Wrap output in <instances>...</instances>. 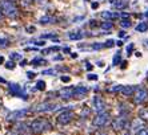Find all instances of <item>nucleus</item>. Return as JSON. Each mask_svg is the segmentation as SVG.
<instances>
[{
    "mask_svg": "<svg viewBox=\"0 0 148 135\" xmlns=\"http://www.w3.org/2000/svg\"><path fill=\"white\" fill-rule=\"evenodd\" d=\"M97 66H104V64H103V61H99V62H97Z\"/></svg>",
    "mask_w": 148,
    "mask_h": 135,
    "instance_id": "43",
    "label": "nucleus"
},
{
    "mask_svg": "<svg viewBox=\"0 0 148 135\" xmlns=\"http://www.w3.org/2000/svg\"><path fill=\"white\" fill-rule=\"evenodd\" d=\"M10 45V41L7 38H1L0 37V48H7Z\"/></svg>",
    "mask_w": 148,
    "mask_h": 135,
    "instance_id": "24",
    "label": "nucleus"
},
{
    "mask_svg": "<svg viewBox=\"0 0 148 135\" xmlns=\"http://www.w3.org/2000/svg\"><path fill=\"white\" fill-rule=\"evenodd\" d=\"M44 89H45V82L38 81V84H36V90H44Z\"/></svg>",
    "mask_w": 148,
    "mask_h": 135,
    "instance_id": "25",
    "label": "nucleus"
},
{
    "mask_svg": "<svg viewBox=\"0 0 148 135\" xmlns=\"http://www.w3.org/2000/svg\"><path fill=\"white\" fill-rule=\"evenodd\" d=\"M55 17L51 16V15H44V16H41L40 17V24L41 25H48V24H52V23H55Z\"/></svg>",
    "mask_w": 148,
    "mask_h": 135,
    "instance_id": "15",
    "label": "nucleus"
},
{
    "mask_svg": "<svg viewBox=\"0 0 148 135\" xmlns=\"http://www.w3.org/2000/svg\"><path fill=\"white\" fill-rule=\"evenodd\" d=\"M108 121H110V114L107 111H101V113H97V115L93 118L92 125L95 127H103V126L107 125Z\"/></svg>",
    "mask_w": 148,
    "mask_h": 135,
    "instance_id": "4",
    "label": "nucleus"
},
{
    "mask_svg": "<svg viewBox=\"0 0 148 135\" xmlns=\"http://www.w3.org/2000/svg\"><path fill=\"white\" fill-rule=\"evenodd\" d=\"M8 90H10V93L12 95H15V97L23 98V99H28L27 94L23 91V89H21L20 85L14 84V82H10V84H8Z\"/></svg>",
    "mask_w": 148,
    "mask_h": 135,
    "instance_id": "6",
    "label": "nucleus"
},
{
    "mask_svg": "<svg viewBox=\"0 0 148 135\" xmlns=\"http://www.w3.org/2000/svg\"><path fill=\"white\" fill-rule=\"evenodd\" d=\"M60 106L58 103H48V102H44V103H39L36 107H35V111L38 113H51V111H56L59 110Z\"/></svg>",
    "mask_w": 148,
    "mask_h": 135,
    "instance_id": "5",
    "label": "nucleus"
},
{
    "mask_svg": "<svg viewBox=\"0 0 148 135\" xmlns=\"http://www.w3.org/2000/svg\"><path fill=\"white\" fill-rule=\"evenodd\" d=\"M20 65H23V66H24V65H27V61L23 60V61H21V64H20Z\"/></svg>",
    "mask_w": 148,
    "mask_h": 135,
    "instance_id": "46",
    "label": "nucleus"
},
{
    "mask_svg": "<svg viewBox=\"0 0 148 135\" xmlns=\"http://www.w3.org/2000/svg\"><path fill=\"white\" fill-rule=\"evenodd\" d=\"M116 44H117V45H119V47H121V45H123V43H121V41H120V40H119V41H117V43H116Z\"/></svg>",
    "mask_w": 148,
    "mask_h": 135,
    "instance_id": "48",
    "label": "nucleus"
},
{
    "mask_svg": "<svg viewBox=\"0 0 148 135\" xmlns=\"http://www.w3.org/2000/svg\"><path fill=\"white\" fill-rule=\"evenodd\" d=\"M93 109H95L96 113H101L106 110V102H104L100 97H97V95L93 97Z\"/></svg>",
    "mask_w": 148,
    "mask_h": 135,
    "instance_id": "10",
    "label": "nucleus"
},
{
    "mask_svg": "<svg viewBox=\"0 0 148 135\" xmlns=\"http://www.w3.org/2000/svg\"><path fill=\"white\" fill-rule=\"evenodd\" d=\"M147 29H148V24L144 23V21H143V23H140L138 27H136V30H138V32H145Z\"/></svg>",
    "mask_w": 148,
    "mask_h": 135,
    "instance_id": "21",
    "label": "nucleus"
},
{
    "mask_svg": "<svg viewBox=\"0 0 148 135\" xmlns=\"http://www.w3.org/2000/svg\"><path fill=\"white\" fill-rule=\"evenodd\" d=\"M29 109H20V110H15V111H11L7 117V121H17V119H21L23 117L28 114Z\"/></svg>",
    "mask_w": 148,
    "mask_h": 135,
    "instance_id": "8",
    "label": "nucleus"
},
{
    "mask_svg": "<svg viewBox=\"0 0 148 135\" xmlns=\"http://www.w3.org/2000/svg\"><path fill=\"white\" fill-rule=\"evenodd\" d=\"M147 47H148V41H147Z\"/></svg>",
    "mask_w": 148,
    "mask_h": 135,
    "instance_id": "50",
    "label": "nucleus"
},
{
    "mask_svg": "<svg viewBox=\"0 0 148 135\" xmlns=\"http://www.w3.org/2000/svg\"><path fill=\"white\" fill-rule=\"evenodd\" d=\"M11 1H15V0H11Z\"/></svg>",
    "mask_w": 148,
    "mask_h": 135,
    "instance_id": "51",
    "label": "nucleus"
},
{
    "mask_svg": "<svg viewBox=\"0 0 148 135\" xmlns=\"http://www.w3.org/2000/svg\"><path fill=\"white\" fill-rule=\"evenodd\" d=\"M144 127V122L141 121V118L140 119H136V121L134 122V123H132V128H134V130H140V128H143Z\"/></svg>",
    "mask_w": 148,
    "mask_h": 135,
    "instance_id": "18",
    "label": "nucleus"
},
{
    "mask_svg": "<svg viewBox=\"0 0 148 135\" xmlns=\"http://www.w3.org/2000/svg\"><path fill=\"white\" fill-rule=\"evenodd\" d=\"M101 17L103 19H106V20H114V19H117L119 17V14H116V12H111V11H104V12H101Z\"/></svg>",
    "mask_w": 148,
    "mask_h": 135,
    "instance_id": "14",
    "label": "nucleus"
},
{
    "mask_svg": "<svg viewBox=\"0 0 148 135\" xmlns=\"http://www.w3.org/2000/svg\"><path fill=\"white\" fill-rule=\"evenodd\" d=\"M120 60H121V57H120V53H119V52H117L116 54H115L114 56V60H112V65H117L119 64V62H120Z\"/></svg>",
    "mask_w": 148,
    "mask_h": 135,
    "instance_id": "23",
    "label": "nucleus"
},
{
    "mask_svg": "<svg viewBox=\"0 0 148 135\" xmlns=\"http://www.w3.org/2000/svg\"><path fill=\"white\" fill-rule=\"evenodd\" d=\"M148 98V90L145 88H136L134 93V102L136 105H141L147 101Z\"/></svg>",
    "mask_w": 148,
    "mask_h": 135,
    "instance_id": "3",
    "label": "nucleus"
},
{
    "mask_svg": "<svg viewBox=\"0 0 148 135\" xmlns=\"http://www.w3.org/2000/svg\"><path fill=\"white\" fill-rule=\"evenodd\" d=\"M59 97L62 99H71L73 98V88L72 86H67V88H63L58 91Z\"/></svg>",
    "mask_w": 148,
    "mask_h": 135,
    "instance_id": "9",
    "label": "nucleus"
},
{
    "mask_svg": "<svg viewBox=\"0 0 148 135\" xmlns=\"http://www.w3.org/2000/svg\"><path fill=\"white\" fill-rule=\"evenodd\" d=\"M0 82H1V84H5V80H4V78H1V77H0Z\"/></svg>",
    "mask_w": 148,
    "mask_h": 135,
    "instance_id": "47",
    "label": "nucleus"
},
{
    "mask_svg": "<svg viewBox=\"0 0 148 135\" xmlns=\"http://www.w3.org/2000/svg\"><path fill=\"white\" fill-rule=\"evenodd\" d=\"M68 37L71 40H82L84 37V33H83L82 30H73V32H69L68 33Z\"/></svg>",
    "mask_w": 148,
    "mask_h": 135,
    "instance_id": "16",
    "label": "nucleus"
},
{
    "mask_svg": "<svg viewBox=\"0 0 148 135\" xmlns=\"http://www.w3.org/2000/svg\"><path fill=\"white\" fill-rule=\"evenodd\" d=\"M87 93H88V89L86 86H76V88H73V97L76 98H83Z\"/></svg>",
    "mask_w": 148,
    "mask_h": 135,
    "instance_id": "11",
    "label": "nucleus"
},
{
    "mask_svg": "<svg viewBox=\"0 0 148 135\" xmlns=\"http://www.w3.org/2000/svg\"><path fill=\"white\" fill-rule=\"evenodd\" d=\"M135 90H136V88L135 86H132V85H125V86H123L120 90V93L123 95H125V97H130V95H134Z\"/></svg>",
    "mask_w": 148,
    "mask_h": 135,
    "instance_id": "13",
    "label": "nucleus"
},
{
    "mask_svg": "<svg viewBox=\"0 0 148 135\" xmlns=\"http://www.w3.org/2000/svg\"><path fill=\"white\" fill-rule=\"evenodd\" d=\"M0 11H1L3 15H5L7 17H11V19H15L19 15L17 7L11 0H0Z\"/></svg>",
    "mask_w": 148,
    "mask_h": 135,
    "instance_id": "1",
    "label": "nucleus"
},
{
    "mask_svg": "<svg viewBox=\"0 0 148 135\" xmlns=\"http://www.w3.org/2000/svg\"><path fill=\"white\" fill-rule=\"evenodd\" d=\"M140 118L141 119H148V109L140 110Z\"/></svg>",
    "mask_w": 148,
    "mask_h": 135,
    "instance_id": "29",
    "label": "nucleus"
},
{
    "mask_svg": "<svg viewBox=\"0 0 148 135\" xmlns=\"http://www.w3.org/2000/svg\"><path fill=\"white\" fill-rule=\"evenodd\" d=\"M43 74L53 76V74H55V70H53V69H48V70H44V72H43Z\"/></svg>",
    "mask_w": 148,
    "mask_h": 135,
    "instance_id": "34",
    "label": "nucleus"
},
{
    "mask_svg": "<svg viewBox=\"0 0 148 135\" xmlns=\"http://www.w3.org/2000/svg\"><path fill=\"white\" fill-rule=\"evenodd\" d=\"M0 64H4V57L3 56H0Z\"/></svg>",
    "mask_w": 148,
    "mask_h": 135,
    "instance_id": "44",
    "label": "nucleus"
},
{
    "mask_svg": "<svg viewBox=\"0 0 148 135\" xmlns=\"http://www.w3.org/2000/svg\"><path fill=\"white\" fill-rule=\"evenodd\" d=\"M121 88H123V85H115V86H112V88L110 89L111 93H117V91H120Z\"/></svg>",
    "mask_w": 148,
    "mask_h": 135,
    "instance_id": "26",
    "label": "nucleus"
},
{
    "mask_svg": "<svg viewBox=\"0 0 148 135\" xmlns=\"http://www.w3.org/2000/svg\"><path fill=\"white\" fill-rule=\"evenodd\" d=\"M112 27H114V24L111 23L110 20H107V21H104V23L100 24V28H101V29H104V30H111V29H112Z\"/></svg>",
    "mask_w": 148,
    "mask_h": 135,
    "instance_id": "19",
    "label": "nucleus"
},
{
    "mask_svg": "<svg viewBox=\"0 0 148 135\" xmlns=\"http://www.w3.org/2000/svg\"><path fill=\"white\" fill-rule=\"evenodd\" d=\"M35 76H36V73H34V72H28V73H27V77L28 78H35Z\"/></svg>",
    "mask_w": 148,
    "mask_h": 135,
    "instance_id": "38",
    "label": "nucleus"
},
{
    "mask_svg": "<svg viewBox=\"0 0 148 135\" xmlns=\"http://www.w3.org/2000/svg\"><path fill=\"white\" fill-rule=\"evenodd\" d=\"M92 48L93 49H100V48H104V44H93Z\"/></svg>",
    "mask_w": 148,
    "mask_h": 135,
    "instance_id": "37",
    "label": "nucleus"
},
{
    "mask_svg": "<svg viewBox=\"0 0 148 135\" xmlns=\"http://www.w3.org/2000/svg\"><path fill=\"white\" fill-rule=\"evenodd\" d=\"M110 3L112 4L115 8H117V9H121V8L127 7V1H125V0H110Z\"/></svg>",
    "mask_w": 148,
    "mask_h": 135,
    "instance_id": "17",
    "label": "nucleus"
},
{
    "mask_svg": "<svg viewBox=\"0 0 148 135\" xmlns=\"http://www.w3.org/2000/svg\"><path fill=\"white\" fill-rule=\"evenodd\" d=\"M132 49H134V44H130V45H128V47H127V54H128V56L131 54Z\"/></svg>",
    "mask_w": 148,
    "mask_h": 135,
    "instance_id": "36",
    "label": "nucleus"
},
{
    "mask_svg": "<svg viewBox=\"0 0 148 135\" xmlns=\"http://www.w3.org/2000/svg\"><path fill=\"white\" fill-rule=\"evenodd\" d=\"M97 7H99V4H97V3H92V8H93V9H96Z\"/></svg>",
    "mask_w": 148,
    "mask_h": 135,
    "instance_id": "42",
    "label": "nucleus"
},
{
    "mask_svg": "<svg viewBox=\"0 0 148 135\" xmlns=\"http://www.w3.org/2000/svg\"><path fill=\"white\" fill-rule=\"evenodd\" d=\"M1 19H3V14H1V11H0V21H1Z\"/></svg>",
    "mask_w": 148,
    "mask_h": 135,
    "instance_id": "49",
    "label": "nucleus"
},
{
    "mask_svg": "<svg viewBox=\"0 0 148 135\" xmlns=\"http://www.w3.org/2000/svg\"><path fill=\"white\" fill-rule=\"evenodd\" d=\"M88 80H97L96 74H88Z\"/></svg>",
    "mask_w": 148,
    "mask_h": 135,
    "instance_id": "39",
    "label": "nucleus"
},
{
    "mask_svg": "<svg viewBox=\"0 0 148 135\" xmlns=\"http://www.w3.org/2000/svg\"><path fill=\"white\" fill-rule=\"evenodd\" d=\"M115 45V41L114 40H107L106 41V44H104V47L106 48H111V47H114Z\"/></svg>",
    "mask_w": 148,
    "mask_h": 135,
    "instance_id": "33",
    "label": "nucleus"
},
{
    "mask_svg": "<svg viewBox=\"0 0 148 135\" xmlns=\"http://www.w3.org/2000/svg\"><path fill=\"white\" fill-rule=\"evenodd\" d=\"M60 48H58V47H52V48H48V49H45V51H43V53L44 54H49L51 52H58Z\"/></svg>",
    "mask_w": 148,
    "mask_h": 135,
    "instance_id": "27",
    "label": "nucleus"
},
{
    "mask_svg": "<svg viewBox=\"0 0 148 135\" xmlns=\"http://www.w3.org/2000/svg\"><path fill=\"white\" fill-rule=\"evenodd\" d=\"M34 43H35L36 45H44V44H45L44 40H43V41H34Z\"/></svg>",
    "mask_w": 148,
    "mask_h": 135,
    "instance_id": "41",
    "label": "nucleus"
},
{
    "mask_svg": "<svg viewBox=\"0 0 148 135\" xmlns=\"http://www.w3.org/2000/svg\"><path fill=\"white\" fill-rule=\"evenodd\" d=\"M73 117H75L73 111H71V110H64V111H62L58 115V123L59 125H68L69 122L73 119Z\"/></svg>",
    "mask_w": 148,
    "mask_h": 135,
    "instance_id": "7",
    "label": "nucleus"
},
{
    "mask_svg": "<svg viewBox=\"0 0 148 135\" xmlns=\"http://www.w3.org/2000/svg\"><path fill=\"white\" fill-rule=\"evenodd\" d=\"M49 128H51V123L47 119H43V118L35 119V121H32L29 123V130L34 134H41V132L48 131Z\"/></svg>",
    "mask_w": 148,
    "mask_h": 135,
    "instance_id": "2",
    "label": "nucleus"
},
{
    "mask_svg": "<svg viewBox=\"0 0 148 135\" xmlns=\"http://www.w3.org/2000/svg\"><path fill=\"white\" fill-rule=\"evenodd\" d=\"M27 30H29V32H32V30H35V28H34V27H28V28H27Z\"/></svg>",
    "mask_w": 148,
    "mask_h": 135,
    "instance_id": "45",
    "label": "nucleus"
},
{
    "mask_svg": "<svg viewBox=\"0 0 148 135\" xmlns=\"http://www.w3.org/2000/svg\"><path fill=\"white\" fill-rule=\"evenodd\" d=\"M136 135H148V127L140 128L139 131H136Z\"/></svg>",
    "mask_w": 148,
    "mask_h": 135,
    "instance_id": "31",
    "label": "nucleus"
},
{
    "mask_svg": "<svg viewBox=\"0 0 148 135\" xmlns=\"http://www.w3.org/2000/svg\"><path fill=\"white\" fill-rule=\"evenodd\" d=\"M21 1H23L24 5H29V4H32L34 1H36V3H43L44 0H21Z\"/></svg>",
    "mask_w": 148,
    "mask_h": 135,
    "instance_id": "30",
    "label": "nucleus"
},
{
    "mask_svg": "<svg viewBox=\"0 0 148 135\" xmlns=\"http://www.w3.org/2000/svg\"><path fill=\"white\" fill-rule=\"evenodd\" d=\"M10 58L11 60H21V54L16 53V52H14V53L10 54Z\"/></svg>",
    "mask_w": 148,
    "mask_h": 135,
    "instance_id": "28",
    "label": "nucleus"
},
{
    "mask_svg": "<svg viewBox=\"0 0 148 135\" xmlns=\"http://www.w3.org/2000/svg\"><path fill=\"white\" fill-rule=\"evenodd\" d=\"M124 127H127V119L124 118V117H119L117 119H115V122H114L115 130H121Z\"/></svg>",
    "mask_w": 148,
    "mask_h": 135,
    "instance_id": "12",
    "label": "nucleus"
},
{
    "mask_svg": "<svg viewBox=\"0 0 148 135\" xmlns=\"http://www.w3.org/2000/svg\"><path fill=\"white\" fill-rule=\"evenodd\" d=\"M120 25H121V28H130L131 27V21L125 17V19H123V20L120 21Z\"/></svg>",
    "mask_w": 148,
    "mask_h": 135,
    "instance_id": "22",
    "label": "nucleus"
},
{
    "mask_svg": "<svg viewBox=\"0 0 148 135\" xmlns=\"http://www.w3.org/2000/svg\"><path fill=\"white\" fill-rule=\"evenodd\" d=\"M47 64V61L43 60V58H34L31 61V65H35V66H39V65H45Z\"/></svg>",
    "mask_w": 148,
    "mask_h": 135,
    "instance_id": "20",
    "label": "nucleus"
},
{
    "mask_svg": "<svg viewBox=\"0 0 148 135\" xmlns=\"http://www.w3.org/2000/svg\"><path fill=\"white\" fill-rule=\"evenodd\" d=\"M56 34L55 33H47V34H41V38L44 40V38H55Z\"/></svg>",
    "mask_w": 148,
    "mask_h": 135,
    "instance_id": "32",
    "label": "nucleus"
},
{
    "mask_svg": "<svg viewBox=\"0 0 148 135\" xmlns=\"http://www.w3.org/2000/svg\"><path fill=\"white\" fill-rule=\"evenodd\" d=\"M5 68H7V69H14V68H15L14 61H10V62H7V64H5Z\"/></svg>",
    "mask_w": 148,
    "mask_h": 135,
    "instance_id": "35",
    "label": "nucleus"
},
{
    "mask_svg": "<svg viewBox=\"0 0 148 135\" xmlns=\"http://www.w3.org/2000/svg\"><path fill=\"white\" fill-rule=\"evenodd\" d=\"M62 81L63 82H69V77H67V76H63V77H62Z\"/></svg>",
    "mask_w": 148,
    "mask_h": 135,
    "instance_id": "40",
    "label": "nucleus"
}]
</instances>
